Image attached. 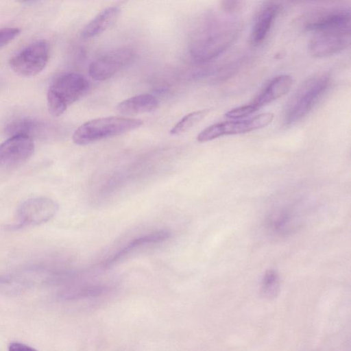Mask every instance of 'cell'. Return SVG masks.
Returning a JSON list of instances; mask_svg holds the SVG:
<instances>
[{
    "mask_svg": "<svg viewBox=\"0 0 351 351\" xmlns=\"http://www.w3.org/2000/svg\"><path fill=\"white\" fill-rule=\"evenodd\" d=\"M240 30L236 21L212 20L199 27L190 43V53L198 62H205L222 53L234 41Z\"/></svg>",
    "mask_w": 351,
    "mask_h": 351,
    "instance_id": "1",
    "label": "cell"
},
{
    "mask_svg": "<svg viewBox=\"0 0 351 351\" xmlns=\"http://www.w3.org/2000/svg\"><path fill=\"white\" fill-rule=\"evenodd\" d=\"M141 119L123 117H107L89 120L78 127L73 134L74 143L88 145L102 139L120 135L143 125Z\"/></svg>",
    "mask_w": 351,
    "mask_h": 351,
    "instance_id": "2",
    "label": "cell"
},
{
    "mask_svg": "<svg viewBox=\"0 0 351 351\" xmlns=\"http://www.w3.org/2000/svg\"><path fill=\"white\" fill-rule=\"evenodd\" d=\"M329 83L327 74L314 75L303 82L286 106L285 124L291 125L303 119L321 99Z\"/></svg>",
    "mask_w": 351,
    "mask_h": 351,
    "instance_id": "3",
    "label": "cell"
},
{
    "mask_svg": "<svg viewBox=\"0 0 351 351\" xmlns=\"http://www.w3.org/2000/svg\"><path fill=\"white\" fill-rule=\"evenodd\" d=\"M88 88V80L81 74L69 73L60 75L47 92L49 112L54 117L60 116L70 105L83 97Z\"/></svg>",
    "mask_w": 351,
    "mask_h": 351,
    "instance_id": "4",
    "label": "cell"
},
{
    "mask_svg": "<svg viewBox=\"0 0 351 351\" xmlns=\"http://www.w3.org/2000/svg\"><path fill=\"white\" fill-rule=\"evenodd\" d=\"M274 117V114L265 112L249 119L215 123L199 132L197 140L204 143L225 135L247 133L266 127L273 121Z\"/></svg>",
    "mask_w": 351,
    "mask_h": 351,
    "instance_id": "5",
    "label": "cell"
},
{
    "mask_svg": "<svg viewBox=\"0 0 351 351\" xmlns=\"http://www.w3.org/2000/svg\"><path fill=\"white\" fill-rule=\"evenodd\" d=\"M49 45L45 40L30 44L12 56L9 62L11 69L17 74L30 77L40 73L47 64Z\"/></svg>",
    "mask_w": 351,
    "mask_h": 351,
    "instance_id": "6",
    "label": "cell"
},
{
    "mask_svg": "<svg viewBox=\"0 0 351 351\" xmlns=\"http://www.w3.org/2000/svg\"><path fill=\"white\" fill-rule=\"evenodd\" d=\"M58 206L53 199L34 197L23 202L17 210V227L39 225L50 220L57 213Z\"/></svg>",
    "mask_w": 351,
    "mask_h": 351,
    "instance_id": "7",
    "label": "cell"
},
{
    "mask_svg": "<svg viewBox=\"0 0 351 351\" xmlns=\"http://www.w3.org/2000/svg\"><path fill=\"white\" fill-rule=\"evenodd\" d=\"M134 57V53L130 48L113 49L94 60L89 66L88 73L97 81L108 80L130 64Z\"/></svg>",
    "mask_w": 351,
    "mask_h": 351,
    "instance_id": "8",
    "label": "cell"
},
{
    "mask_svg": "<svg viewBox=\"0 0 351 351\" xmlns=\"http://www.w3.org/2000/svg\"><path fill=\"white\" fill-rule=\"evenodd\" d=\"M350 43V29L322 32L314 34L309 44L311 54L324 58L336 54Z\"/></svg>",
    "mask_w": 351,
    "mask_h": 351,
    "instance_id": "9",
    "label": "cell"
},
{
    "mask_svg": "<svg viewBox=\"0 0 351 351\" xmlns=\"http://www.w3.org/2000/svg\"><path fill=\"white\" fill-rule=\"evenodd\" d=\"M32 138L25 135L11 136L0 144V168L8 167L26 160L33 153Z\"/></svg>",
    "mask_w": 351,
    "mask_h": 351,
    "instance_id": "10",
    "label": "cell"
},
{
    "mask_svg": "<svg viewBox=\"0 0 351 351\" xmlns=\"http://www.w3.org/2000/svg\"><path fill=\"white\" fill-rule=\"evenodd\" d=\"M304 29L313 34L350 29V12L346 10H331L310 16L304 23Z\"/></svg>",
    "mask_w": 351,
    "mask_h": 351,
    "instance_id": "11",
    "label": "cell"
},
{
    "mask_svg": "<svg viewBox=\"0 0 351 351\" xmlns=\"http://www.w3.org/2000/svg\"><path fill=\"white\" fill-rule=\"evenodd\" d=\"M171 237V232L167 230H157L136 237L123 245L114 254L106 258L102 263L101 267L108 268L130 253L145 246L158 243L167 240Z\"/></svg>",
    "mask_w": 351,
    "mask_h": 351,
    "instance_id": "12",
    "label": "cell"
},
{
    "mask_svg": "<svg viewBox=\"0 0 351 351\" xmlns=\"http://www.w3.org/2000/svg\"><path fill=\"white\" fill-rule=\"evenodd\" d=\"M293 83L289 75H280L272 80L264 87L255 97L251 104L258 110L261 108L280 98L291 89Z\"/></svg>",
    "mask_w": 351,
    "mask_h": 351,
    "instance_id": "13",
    "label": "cell"
},
{
    "mask_svg": "<svg viewBox=\"0 0 351 351\" xmlns=\"http://www.w3.org/2000/svg\"><path fill=\"white\" fill-rule=\"evenodd\" d=\"M158 107V101L151 94H141L120 102L117 110L125 116H134L141 113L151 112Z\"/></svg>",
    "mask_w": 351,
    "mask_h": 351,
    "instance_id": "14",
    "label": "cell"
},
{
    "mask_svg": "<svg viewBox=\"0 0 351 351\" xmlns=\"http://www.w3.org/2000/svg\"><path fill=\"white\" fill-rule=\"evenodd\" d=\"M120 12L121 10L117 6L102 10L85 25L81 33L82 36L91 38L103 33L117 21Z\"/></svg>",
    "mask_w": 351,
    "mask_h": 351,
    "instance_id": "15",
    "label": "cell"
},
{
    "mask_svg": "<svg viewBox=\"0 0 351 351\" xmlns=\"http://www.w3.org/2000/svg\"><path fill=\"white\" fill-rule=\"evenodd\" d=\"M279 10L277 5L265 7L257 16L250 32V41L253 45L261 44L266 38Z\"/></svg>",
    "mask_w": 351,
    "mask_h": 351,
    "instance_id": "16",
    "label": "cell"
},
{
    "mask_svg": "<svg viewBox=\"0 0 351 351\" xmlns=\"http://www.w3.org/2000/svg\"><path fill=\"white\" fill-rule=\"evenodd\" d=\"M7 132L11 136L43 135L46 130V125L30 119H21L10 123L7 127Z\"/></svg>",
    "mask_w": 351,
    "mask_h": 351,
    "instance_id": "17",
    "label": "cell"
},
{
    "mask_svg": "<svg viewBox=\"0 0 351 351\" xmlns=\"http://www.w3.org/2000/svg\"><path fill=\"white\" fill-rule=\"evenodd\" d=\"M208 110H199L190 112L182 118L171 129V135H179L186 132L201 121L208 114Z\"/></svg>",
    "mask_w": 351,
    "mask_h": 351,
    "instance_id": "18",
    "label": "cell"
},
{
    "mask_svg": "<svg viewBox=\"0 0 351 351\" xmlns=\"http://www.w3.org/2000/svg\"><path fill=\"white\" fill-rule=\"evenodd\" d=\"M110 291V287L106 285H90L77 287L69 291L66 294L68 298L71 299H85L97 298L104 295Z\"/></svg>",
    "mask_w": 351,
    "mask_h": 351,
    "instance_id": "19",
    "label": "cell"
},
{
    "mask_svg": "<svg viewBox=\"0 0 351 351\" xmlns=\"http://www.w3.org/2000/svg\"><path fill=\"white\" fill-rule=\"evenodd\" d=\"M279 288V277L274 271H268L264 276L261 283V292L267 298L276 295Z\"/></svg>",
    "mask_w": 351,
    "mask_h": 351,
    "instance_id": "20",
    "label": "cell"
},
{
    "mask_svg": "<svg viewBox=\"0 0 351 351\" xmlns=\"http://www.w3.org/2000/svg\"><path fill=\"white\" fill-rule=\"evenodd\" d=\"M256 110H257L251 104H250L247 105L234 108L228 111L225 116L231 119H241L253 114Z\"/></svg>",
    "mask_w": 351,
    "mask_h": 351,
    "instance_id": "21",
    "label": "cell"
},
{
    "mask_svg": "<svg viewBox=\"0 0 351 351\" xmlns=\"http://www.w3.org/2000/svg\"><path fill=\"white\" fill-rule=\"evenodd\" d=\"M20 30L17 28H2L0 29V47H2L12 41L19 35Z\"/></svg>",
    "mask_w": 351,
    "mask_h": 351,
    "instance_id": "22",
    "label": "cell"
},
{
    "mask_svg": "<svg viewBox=\"0 0 351 351\" xmlns=\"http://www.w3.org/2000/svg\"><path fill=\"white\" fill-rule=\"evenodd\" d=\"M241 0H223V7L224 10L231 12L237 9Z\"/></svg>",
    "mask_w": 351,
    "mask_h": 351,
    "instance_id": "23",
    "label": "cell"
},
{
    "mask_svg": "<svg viewBox=\"0 0 351 351\" xmlns=\"http://www.w3.org/2000/svg\"><path fill=\"white\" fill-rule=\"evenodd\" d=\"M9 350H34L33 348H31L25 344L14 342L12 343L9 346Z\"/></svg>",
    "mask_w": 351,
    "mask_h": 351,
    "instance_id": "24",
    "label": "cell"
},
{
    "mask_svg": "<svg viewBox=\"0 0 351 351\" xmlns=\"http://www.w3.org/2000/svg\"><path fill=\"white\" fill-rule=\"evenodd\" d=\"M23 2H29V1H34V0H21Z\"/></svg>",
    "mask_w": 351,
    "mask_h": 351,
    "instance_id": "25",
    "label": "cell"
}]
</instances>
